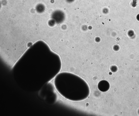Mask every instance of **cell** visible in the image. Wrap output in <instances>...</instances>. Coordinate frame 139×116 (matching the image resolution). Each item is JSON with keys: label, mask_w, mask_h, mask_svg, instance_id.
Wrapping results in <instances>:
<instances>
[{"label": "cell", "mask_w": 139, "mask_h": 116, "mask_svg": "<svg viewBox=\"0 0 139 116\" xmlns=\"http://www.w3.org/2000/svg\"><path fill=\"white\" fill-rule=\"evenodd\" d=\"M58 92L66 99L78 102L85 100L90 94L86 81L78 75L68 72L59 73L52 79Z\"/></svg>", "instance_id": "1"}, {"label": "cell", "mask_w": 139, "mask_h": 116, "mask_svg": "<svg viewBox=\"0 0 139 116\" xmlns=\"http://www.w3.org/2000/svg\"><path fill=\"white\" fill-rule=\"evenodd\" d=\"M97 86L98 89L101 91L106 92L109 90L110 84L107 81L102 80L98 83Z\"/></svg>", "instance_id": "2"}, {"label": "cell", "mask_w": 139, "mask_h": 116, "mask_svg": "<svg viewBox=\"0 0 139 116\" xmlns=\"http://www.w3.org/2000/svg\"><path fill=\"white\" fill-rule=\"evenodd\" d=\"M128 35L130 37H132L134 35V33L133 31H130L128 33Z\"/></svg>", "instance_id": "3"}]
</instances>
